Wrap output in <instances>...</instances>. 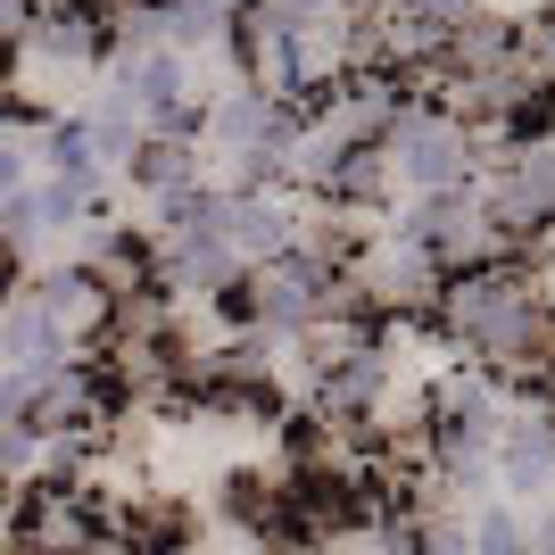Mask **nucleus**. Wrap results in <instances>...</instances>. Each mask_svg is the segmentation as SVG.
Here are the masks:
<instances>
[{
  "instance_id": "f257e3e1",
  "label": "nucleus",
  "mask_w": 555,
  "mask_h": 555,
  "mask_svg": "<svg viewBox=\"0 0 555 555\" xmlns=\"http://www.w3.org/2000/svg\"><path fill=\"white\" fill-rule=\"evenodd\" d=\"M382 158H390V175L415 191V199H431V191H473V175H481L473 125L448 116L440 100H406L398 125L382 133Z\"/></svg>"
},
{
  "instance_id": "f03ea898",
  "label": "nucleus",
  "mask_w": 555,
  "mask_h": 555,
  "mask_svg": "<svg viewBox=\"0 0 555 555\" xmlns=\"http://www.w3.org/2000/svg\"><path fill=\"white\" fill-rule=\"evenodd\" d=\"M398 232H406V241H423L440 274H464V266H498V257H514L506 241H498V224L481 216V199H473V191H431V199H415Z\"/></svg>"
},
{
  "instance_id": "7ed1b4c3",
  "label": "nucleus",
  "mask_w": 555,
  "mask_h": 555,
  "mask_svg": "<svg viewBox=\"0 0 555 555\" xmlns=\"http://www.w3.org/2000/svg\"><path fill=\"white\" fill-rule=\"evenodd\" d=\"M108 531V514L67 481H25L17 489V547L34 555H83L92 539Z\"/></svg>"
},
{
  "instance_id": "20e7f679",
  "label": "nucleus",
  "mask_w": 555,
  "mask_h": 555,
  "mask_svg": "<svg viewBox=\"0 0 555 555\" xmlns=\"http://www.w3.org/2000/svg\"><path fill=\"white\" fill-rule=\"evenodd\" d=\"M25 299L42 307V324L59 332V348H67V357H75V348H100V340L116 332V299L83 274V266H50Z\"/></svg>"
},
{
  "instance_id": "39448f33",
  "label": "nucleus",
  "mask_w": 555,
  "mask_h": 555,
  "mask_svg": "<svg viewBox=\"0 0 555 555\" xmlns=\"http://www.w3.org/2000/svg\"><path fill=\"white\" fill-rule=\"evenodd\" d=\"M232 59H241V83L266 100H282V108H307L299 92V50H291V25H274L266 9H241L232 17Z\"/></svg>"
},
{
  "instance_id": "423d86ee",
  "label": "nucleus",
  "mask_w": 555,
  "mask_h": 555,
  "mask_svg": "<svg viewBox=\"0 0 555 555\" xmlns=\"http://www.w3.org/2000/svg\"><path fill=\"white\" fill-rule=\"evenodd\" d=\"M25 50H34V59H50V67H100V59H108L100 0H59V9H42V17H34V34H25Z\"/></svg>"
},
{
  "instance_id": "0eeeda50",
  "label": "nucleus",
  "mask_w": 555,
  "mask_h": 555,
  "mask_svg": "<svg viewBox=\"0 0 555 555\" xmlns=\"http://www.w3.org/2000/svg\"><path fill=\"white\" fill-rule=\"evenodd\" d=\"M498 473H506V489H547L555 481V406L547 398L514 406L498 423Z\"/></svg>"
},
{
  "instance_id": "6e6552de",
  "label": "nucleus",
  "mask_w": 555,
  "mask_h": 555,
  "mask_svg": "<svg viewBox=\"0 0 555 555\" xmlns=\"http://www.w3.org/2000/svg\"><path fill=\"white\" fill-rule=\"evenodd\" d=\"M498 67H514V17L473 9V17L456 25V42H448L440 75H448V83H464V75H498Z\"/></svg>"
},
{
  "instance_id": "1a4fd4ad",
  "label": "nucleus",
  "mask_w": 555,
  "mask_h": 555,
  "mask_svg": "<svg viewBox=\"0 0 555 555\" xmlns=\"http://www.w3.org/2000/svg\"><path fill=\"white\" fill-rule=\"evenodd\" d=\"M9 365H67L59 332L42 324V307L25 299V291H9V299H0V373H9Z\"/></svg>"
},
{
  "instance_id": "9d476101",
  "label": "nucleus",
  "mask_w": 555,
  "mask_h": 555,
  "mask_svg": "<svg viewBox=\"0 0 555 555\" xmlns=\"http://www.w3.org/2000/svg\"><path fill=\"white\" fill-rule=\"evenodd\" d=\"M42 166L59 175V183H75L83 199H100V183H108V166H100L92 125H83V116H59V125H42Z\"/></svg>"
},
{
  "instance_id": "9b49d317",
  "label": "nucleus",
  "mask_w": 555,
  "mask_h": 555,
  "mask_svg": "<svg viewBox=\"0 0 555 555\" xmlns=\"http://www.w3.org/2000/svg\"><path fill=\"white\" fill-rule=\"evenodd\" d=\"M191 158H199L191 141H175V133H150V141L133 150V166H125V175H133L141 191H158V199H166V191L199 183V166H191Z\"/></svg>"
},
{
  "instance_id": "f8f14e48",
  "label": "nucleus",
  "mask_w": 555,
  "mask_h": 555,
  "mask_svg": "<svg viewBox=\"0 0 555 555\" xmlns=\"http://www.w3.org/2000/svg\"><path fill=\"white\" fill-rule=\"evenodd\" d=\"M514 67H522V83H531V92L555 100V9L514 17Z\"/></svg>"
},
{
  "instance_id": "ddd939ff",
  "label": "nucleus",
  "mask_w": 555,
  "mask_h": 555,
  "mask_svg": "<svg viewBox=\"0 0 555 555\" xmlns=\"http://www.w3.org/2000/svg\"><path fill=\"white\" fill-rule=\"evenodd\" d=\"M307 555H390V522H373V514H348L332 531L307 539Z\"/></svg>"
},
{
  "instance_id": "4468645a",
  "label": "nucleus",
  "mask_w": 555,
  "mask_h": 555,
  "mask_svg": "<svg viewBox=\"0 0 555 555\" xmlns=\"http://www.w3.org/2000/svg\"><path fill=\"white\" fill-rule=\"evenodd\" d=\"M464 531H473V555H531V531H522L506 506H481Z\"/></svg>"
},
{
  "instance_id": "2eb2a0df",
  "label": "nucleus",
  "mask_w": 555,
  "mask_h": 555,
  "mask_svg": "<svg viewBox=\"0 0 555 555\" xmlns=\"http://www.w3.org/2000/svg\"><path fill=\"white\" fill-rule=\"evenodd\" d=\"M191 555H307V547H299V539L257 531V522H224V531H216L208 547H191Z\"/></svg>"
},
{
  "instance_id": "dca6fc26",
  "label": "nucleus",
  "mask_w": 555,
  "mask_h": 555,
  "mask_svg": "<svg viewBox=\"0 0 555 555\" xmlns=\"http://www.w3.org/2000/svg\"><path fill=\"white\" fill-rule=\"evenodd\" d=\"M415 555H473V531L456 514H415Z\"/></svg>"
},
{
  "instance_id": "f3484780",
  "label": "nucleus",
  "mask_w": 555,
  "mask_h": 555,
  "mask_svg": "<svg viewBox=\"0 0 555 555\" xmlns=\"http://www.w3.org/2000/svg\"><path fill=\"white\" fill-rule=\"evenodd\" d=\"M34 183V158H25V141H17V125L0 116V199H17V191Z\"/></svg>"
},
{
  "instance_id": "a211bd4d",
  "label": "nucleus",
  "mask_w": 555,
  "mask_h": 555,
  "mask_svg": "<svg viewBox=\"0 0 555 555\" xmlns=\"http://www.w3.org/2000/svg\"><path fill=\"white\" fill-rule=\"evenodd\" d=\"M34 17H42V0H0V50H25Z\"/></svg>"
},
{
  "instance_id": "6ab92c4d",
  "label": "nucleus",
  "mask_w": 555,
  "mask_h": 555,
  "mask_svg": "<svg viewBox=\"0 0 555 555\" xmlns=\"http://www.w3.org/2000/svg\"><path fill=\"white\" fill-rule=\"evenodd\" d=\"M531 555H555V514H539V522H531Z\"/></svg>"
},
{
  "instance_id": "aec40b11",
  "label": "nucleus",
  "mask_w": 555,
  "mask_h": 555,
  "mask_svg": "<svg viewBox=\"0 0 555 555\" xmlns=\"http://www.w3.org/2000/svg\"><path fill=\"white\" fill-rule=\"evenodd\" d=\"M9 291H17V249L0 241V299H9Z\"/></svg>"
},
{
  "instance_id": "412c9836",
  "label": "nucleus",
  "mask_w": 555,
  "mask_h": 555,
  "mask_svg": "<svg viewBox=\"0 0 555 555\" xmlns=\"http://www.w3.org/2000/svg\"><path fill=\"white\" fill-rule=\"evenodd\" d=\"M141 555H191V547H141Z\"/></svg>"
},
{
  "instance_id": "4be33fe9",
  "label": "nucleus",
  "mask_w": 555,
  "mask_h": 555,
  "mask_svg": "<svg viewBox=\"0 0 555 555\" xmlns=\"http://www.w3.org/2000/svg\"><path fill=\"white\" fill-rule=\"evenodd\" d=\"M547 406H555V373H547Z\"/></svg>"
},
{
  "instance_id": "5701e85b",
  "label": "nucleus",
  "mask_w": 555,
  "mask_h": 555,
  "mask_svg": "<svg viewBox=\"0 0 555 555\" xmlns=\"http://www.w3.org/2000/svg\"><path fill=\"white\" fill-rule=\"evenodd\" d=\"M9 555H34V547H9Z\"/></svg>"
}]
</instances>
